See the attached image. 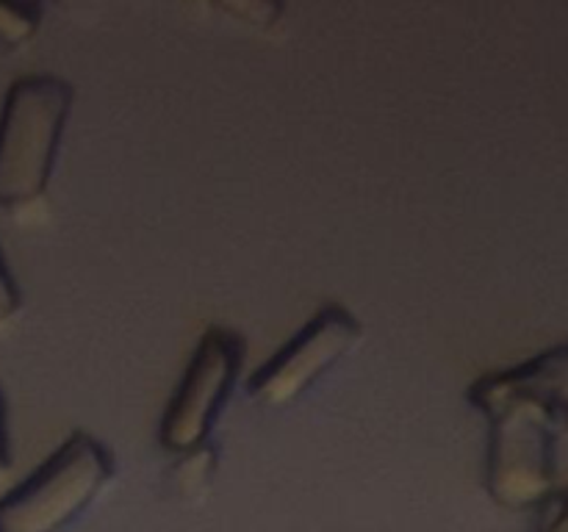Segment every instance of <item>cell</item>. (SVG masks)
Masks as SVG:
<instances>
[{"instance_id":"cell-6","label":"cell","mask_w":568,"mask_h":532,"mask_svg":"<svg viewBox=\"0 0 568 532\" xmlns=\"http://www.w3.org/2000/svg\"><path fill=\"white\" fill-rule=\"evenodd\" d=\"M42 9L33 3H0V44L20 48L37 33Z\"/></svg>"},{"instance_id":"cell-9","label":"cell","mask_w":568,"mask_h":532,"mask_svg":"<svg viewBox=\"0 0 568 532\" xmlns=\"http://www.w3.org/2000/svg\"><path fill=\"white\" fill-rule=\"evenodd\" d=\"M11 469V436H9V405L0 391V474Z\"/></svg>"},{"instance_id":"cell-5","label":"cell","mask_w":568,"mask_h":532,"mask_svg":"<svg viewBox=\"0 0 568 532\" xmlns=\"http://www.w3.org/2000/svg\"><path fill=\"white\" fill-rule=\"evenodd\" d=\"M364 336L358 316L338 303H327L314 319L277 349L247 382V393L266 408L297 402L325 371H331Z\"/></svg>"},{"instance_id":"cell-1","label":"cell","mask_w":568,"mask_h":532,"mask_svg":"<svg viewBox=\"0 0 568 532\" xmlns=\"http://www.w3.org/2000/svg\"><path fill=\"white\" fill-rule=\"evenodd\" d=\"M466 397L488 421V497L505 510H536L558 488V443L568 436V341L480 377Z\"/></svg>"},{"instance_id":"cell-2","label":"cell","mask_w":568,"mask_h":532,"mask_svg":"<svg viewBox=\"0 0 568 532\" xmlns=\"http://www.w3.org/2000/svg\"><path fill=\"white\" fill-rule=\"evenodd\" d=\"M75 89L55 75L11 83L0 111V208L37 203L48 192Z\"/></svg>"},{"instance_id":"cell-7","label":"cell","mask_w":568,"mask_h":532,"mask_svg":"<svg viewBox=\"0 0 568 532\" xmlns=\"http://www.w3.org/2000/svg\"><path fill=\"white\" fill-rule=\"evenodd\" d=\"M532 532H568V488H555L536 508Z\"/></svg>"},{"instance_id":"cell-4","label":"cell","mask_w":568,"mask_h":532,"mask_svg":"<svg viewBox=\"0 0 568 532\" xmlns=\"http://www.w3.org/2000/svg\"><path fill=\"white\" fill-rule=\"evenodd\" d=\"M244 364V338L227 327H209L161 419L159 441L166 452L192 454L209 447L222 408L236 388Z\"/></svg>"},{"instance_id":"cell-3","label":"cell","mask_w":568,"mask_h":532,"mask_svg":"<svg viewBox=\"0 0 568 532\" xmlns=\"http://www.w3.org/2000/svg\"><path fill=\"white\" fill-rule=\"evenodd\" d=\"M111 477V449L75 430L26 482L0 499V532H64Z\"/></svg>"},{"instance_id":"cell-8","label":"cell","mask_w":568,"mask_h":532,"mask_svg":"<svg viewBox=\"0 0 568 532\" xmlns=\"http://www.w3.org/2000/svg\"><path fill=\"white\" fill-rule=\"evenodd\" d=\"M22 308V294L17 286L14 275L9 272V264L3 258V249H0V325L9 321L11 316H17V310Z\"/></svg>"}]
</instances>
